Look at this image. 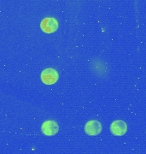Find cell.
Instances as JSON below:
<instances>
[{
	"label": "cell",
	"instance_id": "obj_4",
	"mask_svg": "<svg viewBox=\"0 0 146 154\" xmlns=\"http://www.w3.org/2000/svg\"><path fill=\"white\" fill-rule=\"evenodd\" d=\"M41 131L46 136H53L59 131V126L57 122L53 120L45 121L41 126Z\"/></svg>",
	"mask_w": 146,
	"mask_h": 154
},
{
	"label": "cell",
	"instance_id": "obj_2",
	"mask_svg": "<svg viewBox=\"0 0 146 154\" xmlns=\"http://www.w3.org/2000/svg\"><path fill=\"white\" fill-rule=\"evenodd\" d=\"M58 27H59L58 22L53 17L44 18L40 23V28L45 33H55L58 29Z\"/></svg>",
	"mask_w": 146,
	"mask_h": 154
},
{
	"label": "cell",
	"instance_id": "obj_3",
	"mask_svg": "<svg viewBox=\"0 0 146 154\" xmlns=\"http://www.w3.org/2000/svg\"><path fill=\"white\" fill-rule=\"evenodd\" d=\"M102 129H103V128H102L101 122L97 120L87 122V124L85 125V132L87 135H90V136L98 135L102 132Z\"/></svg>",
	"mask_w": 146,
	"mask_h": 154
},
{
	"label": "cell",
	"instance_id": "obj_5",
	"mask_svg": "<svg viewBox=\"0 0 146 154\" xmlns=\"http://www.w3.org/2000/svg\"><path fill=\"white\" fill-rule=\"evenodd\" d=\"M127 131V126L124 121L116 120L114 121L110 125V132L114 136H122Z\"/></svg>",
	"mask_w": 146,
	"mask_h": 154
},
{
	"label": "cell",
	"instance_id": "obj_1",
	"mask_svg": "<svg viewBox=\"0 0 146 154\" xmlns=\"http://www.w3.org/2000/svg\"><path fill=\"white\" fill-rule=\"evenodd\" d=\"M40 78H41V81L45 85H52L58 81L59 74L55 69L49 68V69H44L42 71Z\"/></svg>",
	"mask_w": 146,
	"mask_h": 154
}]
</instances>
